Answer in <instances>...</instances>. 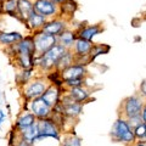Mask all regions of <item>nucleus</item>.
Returning <instances> with one entry per match:
<instances>
[{"mask_svg":"<svg viewBox=\"0 0 146 146\" xmlns=\"http://www.w3.org/2000/svg\"><path fill=\"white\" fill-rule=\"evenodd\" d=\"M67 50L68 49H66L63 45L56 44L51 49H49L46 52L35 57V68H39L40 71L45 73H49L50 71L56 70L58 61L67 52Z\"/></svg>","mask_w":146,"mask_h":146,"instance_id":"obj_1","label":"nucleus"},{"mask_svg":"<svg viewBox=\"0 0 146 146\" xmlns=\"http://www.w3.org/2000/svg\"><path fill=\"white\" fill-rule=\"evenodd\" d=\"M110 136H111L112 141L122 143L125 146H133L136 141L133 128L129 125L128 121L123 117H118L116 122L113 123Z\"/></svg>","mask_w":146,"mask_h":146,"instance_id":"obj_2","label":"nucleus"},{"mask_svg":"<svg viewBox=\"0 0 146 146\" xmlns=\"http://www.w3.org/2000/svg\"><path fill=\"white\" fill-rule=\"evenodd\" d=\"M145 104V99L139 93L133 94L130 96H127L122 100L119 105V117H123L125 119H129L131 117L140 116L143 112V107Z\"/></svg>","mask_w":146,"mask_h":146,"instance_id":"obj_3","label":"nucleus"},{"mask_svg":"<svg viewBox=\"0 0 146 146\" xmlns=\"http://www.w3.org/2000/svg\"><path fill=\"white\" fill-rule=\"evenodd\" d=\"M36 124H38L39 134H38V136H36V139H35V143L42 141L43 139H48V138L55 139L56 141H61L62 129L51 117L43 118V119H38L36 121Z\"/></svg>","mask_w":146,"mask_h":146,"instance_id":"obj_4","label":"nucleus"},{"mask_svg":"<svg viewBox=\"0 0 146 146\" xmlns=\"http://www.w3.org/2000/svg\"><path fill=\"white\" fill-rule=\"evenodd\" d=\"M50 83L46 78H34L31 79L26 85L22 86V96L27 101H31L36 98H42Z\"/></svg>","mask_w":146,"mask_h":146,"instance_id":"obj_5","label":"nucleus"},{"mask_svg":"<svg viewBox=\"0 0 146 146\" xmlns=\"http://www.w3.org/2000/svg\"><path fill=\"white\" fill-rule=\"evenodd\" d=\"M7 51H10L13 57L15 56H26V55H32L36 56L35 54V44H34V35L29 34L23 36L20 42L16 43L13 46L7 48Z\"/></svg>","mask_w":146,"mask_h":146,"instance_id":"obj_6","label":"nucleus"},{"mask_svg":"<svg viewBox=\"0 0 146 146\" xmlns=\"http://www.w3.org/2000/svg\"><path fill=\"white\" fill-rule=\"evenodd\" d=\"M34 35V44H35V54L36 56H40L44 52H46L49 49H51L56 44H58L57 36L48 34L43 31L35 32L33 33Z\"/></svg>","mask_w":146,"mask_h":146,"instance_id":"obj_7","label":"nucleus"},{"mask_svg":"<svg viewBox=\"0 0 146 146\" xmlns=\"http://www.w3.org/2000/svg\"><path fill=\"white\" fill-rule=\"evenodd\" d=\"M94 43L93 42H89V40H85V39H82L78 38L76 40L74 45L72 48V52L74 54V57H76V63H82V65H88L90 63L89 60V55L91 51V48H93Z\"/></svg>","mask_w":146,"mask_h":146,"instance_id":"obj_8","label":"nucleus"},{"mask_svg":"<svg viewBox=\"0 0 146 146\" xmlns=\"http://www.w3.org/2000/svg\"><path fill=\"white\" fill-rule=\"evenodd\" d=\"M34 11L45 18H54L60 16V6L52 3L51 0H33Z\"/></svg>","mask_w":146,"mask_h":146,"instance_id":"obj_9","label":"nucleus"},{"mask_svg":"<svg viewBox=\"0 0 146 146\" xmlns=\"http://www.w3.org/2000/svg\"><path fill=\"white\" fill-rule=\"evenodd\" d=\"M29 111L36 117V119L49 118L52 115V107L44 101L42 98H36L29 101Z\"/></svg>","mask_w":146,"mask_h":146,"instance_id":"obj_10","label":"nucleus"},{"mask_svg":"<svg viewBox=\"0 0 146 146\" xmlns=\"http://www.w3.org/2000/svg\"><path fill=\"white\" fill-rule=\"evenodd\" d=\"M88 71H86V66L82 65V63H73L70 67L65 68L61 71V76L63 82L72 80V79H85Z\"/></svg>","mask_w":146,"mask_h":146,"instance_id":"obj_11","label":"nucleus"},{"mask_svg":"<svg viewBox=\"0 0 146 146\" xmlns=\"http://www.w3.org/2000/svg\"><path fill=\"white\" fill-rule=\"evenodd\" d=\"M65 29H67V21L65 20V18L57 16V17H54V18L48 20L42 31L45 32V33H48V34L58 36Z\"/></svg>","mask_w":146,"mask_h":146,"instance_id":"obj_12","label":"nucleus"},{"mask_svg":"<svg viewBox=\"0 0 146 146\" xmlns=\"http://www.w3.org/2000/svg\"><path fill=\"white\" fill-rule=\"evenodd\" d=\"M62 90H66V88H58V86L54 85V84H50L48 86V89L45 90V93L43 94L42 99L46 102L50 107H55L57 106L58 102L61 100L62 96Z\"/></svg>","mask_w":146,"mask_h":146,"instance_id":"obj_13","label":"nucleus"},{"mask_svg":"<svg viewBox=\"0 0 146 146\" xmlns=\"http://www.w3.org/2000/svg\"><path fill=\"white\" fill-rule=\"evenodd\" d=\"M102 32H104V27L100 23H95V25L82 26L77 31V34H78V38L93 42V39L95 36L99 35L100 33H102Z\"/></svg>","mask_w":146,"mask_h":146,"instance_id":"obj_14","label":"nucleus"},{"mask_svg":"<svg viewBox=\"0 0 146 146\" xmlns=\"http://www.w3.org/2000/svg\"><path fill=\"white\" fill-rule=\"evenodd\" d=\"M46 21H48V18H45L44 16L39 15L38 12L33 11L32 15L26 20L25 25H26L28 31H31L32 33H35V32H39V31L43 29V27L45 23H46Z\"/></svg>","mask_w":146,"mask_h":146,"instance_id":"obj_15","label":"nucleus"},{"mask_svg":"<svg viewBox=\"0 0 146 146\" xmlns=\"http://www.w3.org/2000/svg\"><path fill=\"white\" fill-rule=\"evenodd\" d=\"M36 121H38V119H36V117L31 111H23L20 116L17 117L13 128H15L17 131H21V130L26 129V128L35 124Z\"/></svg>","mask_w":146,"mask_h":146,"instance_id":"obj_16","label":"nucleus"},{"mask_svg":"<svg viewBox=\"0 0 146 146\" xmlns=\"http://www.w3.org/2000/svg\"><path fill=\"white\" fill-rule=\"evenodd\" d=\"M66 93L77 102L85 104L91 96V91L88 89L85 85L78 86V88H72V89H66Z\"/></svg>","mask_w":146,"mask_h":146,"instance_id":"obj_17","label":"nucleus"},{"mask_svg":"<svg viewBox=\"0 0 146 146\" xmlns=\"http://www.w3.org/2000/svg\"><path fill=\"white\" fill-rule=\"evenodd\" d=\"M23 38L20 32H5L0 31V46L11 48Z\"/></svg>","mask_w":146,"mask_h":146,"instance_id":"obj_18","label":"nucleus"},{"mask_svg":"<svg viewBox=\"0 0 146 146\" xmlns=\"http://www.w3.org/2000/svg\"><path fill=\"white\" fill-rule=\"evenodd\" d=\"M78 39V34H77V31H72V29H65L62 33L57 36L58 44L63 45L66 49L72 50L73 45H74L76 40Z\"/></svg>","mask_w":146,"mask_h":146,"instance_id":"obj_19","label":"nucleus"},{"mask_svg":"<svg viewBox=\"0 0 146 146\" xmlns=\"http://www.w3.org/2000/svg\"><path fill=\"white\" fill-rule=\"evenodd\" d=\"M34 11L33 0H18V15H20L21 22H26L32 12Z\"/></svg>","mask_w":146,"mask_h":146,"instance_id":"obj_20","label":"nucleus"},{"mask_svg":"<svg viewBox=\"0 0 146 146\" xmlns=\"http://www.w3.org/2000/svg\"><path fill=\"white\" fill-rule=\"evenodd\" d=\"M1 9H3V13L15 17L16 20L21 22L20 15H18V0H5L1 4Z\"/></svg>","mask_w":146,"mask_h":146,"instance_id":"obj_21","label":"nucleus"},{"mask_svg":"<svg viewBox=\"0 0 146 146\" xmlns=\"http://www.w3.org/2000/svg\"><path fill=\"white\" fill-rule=\"evenodd\" d=\"M38 134H39V129H38V124H36V123L28 128H26L23 130L18 131V135H20L22 139L29 141V143L33 145L35 144V139H36V136H38Z\"/></svg>","mask_w":146,"mask_h":146,"instance_id":"obj_22","label":"nucleus"},{"mask_svg":"<svg viewBox=\"0 0 146 146\" xmlns=\"http://www.w3.org/2000/svg\"><path fill=\"white\" fill-rule=\"evenodd\" d=\"M78 9V4L76 0H65L60 5V17L72 16Z\"/></svg>","mask_w":146,"mask_h":146,"instance_id":"obj_23","label":"nucleus"},{"mask_svg":"<svg viewBox=\"0 0 146 146\" xmlns=\"http://www.w3.org/2000/svg\"><path fill=\"white\" fill-rule=\"evenodd\" d=\"M110 50H111V46H110V45H106V44H94L93 48H91L90 55H89L90 62L95 61L99 56H101V55L108 54Z\"/></svg>","mask_w":146,"mask_h":146,"instance_id":"obj_24","label":"nucleus"},{"mask_svg":"<svg viewBox=\"0 0 146 146\" xmlns=\"http://www.w3.org/2000/svg\"><path fill=\"white\" fill-rule=\"evenodd\" d=\"M35 68H28V70H21L20 73H17L16 77V83L18 86H23L26 85L31 79H33V72Z\"/></svg>","mask_w":146,"mask_h":146,"instance_id":"obj_25","label":"nucleus"},{"mask_svg":"<svg viewBox=\"0 0 146 146\" xmlns=\"http://www.w3.org/2000/svg\"><path fill=\"white\" fill-rule=\"evenodd\" d=\"M46 79L50 84H54L58 86V88H65V82L62 79L61 71H58V70L50 71L49 73H46Z\"/></svg>","mask_w":146,"mask_h":146,"instance_id":"obj_26","label":"nucleus"},{"mask_svg":"<svg viewBox=\"0 0 146 146\" xmlns=\"http://www.w3.org/2000/svg\"><path fill=\"white\" fill-rule=\"evenodd\" d=\"M74 61H76L74 54L72 52V50H67V52L63 55L62 58H61L60 61H58L56 70H58V71H63L65 68H67V67H70L71 65H73V63H74Z\"/></svg>","mask_w":146,"mask_h":146,"instance_id":"obj_27","label":"nucleus"},{"mask_svg":"<svg viewBox=\"0 0 146 146\" xmlns=\"http://www.w3.org/2000/svg\"><path fill=\"white\" fill-rule=\"evenodd\" d=\"M61 146H83V145H82V140L79 136H77L74 131H71V133L63 136V139H61Z\"/></svg>","mask_w":146,"mask_h":146,"instance_id":"obj_28","label":"nucleus"},{"mask_svg":"<svg viewBox=\"0 0 146 146\" xmlns=\"http://www.w3.org/2000/svg\"><path fill=\"white\" fill-rule=\"evenodd\" d=\"M134 135L136 141H146V123H141L134 128Z\"/></svg>","mask_w":146,"mask_h":146,"instance_id":"obj_29","label":"nucleus"},{"mask_svg":"<svg viewBox=\"0 0 146 146\" xmlns=\"http://www.w3.org/2000/svg\"><path fill=\"white\" fill-rule=\"evenodd\" d=\"M85 85V79H72L65 82V88L66 89H72V88H78V86Z\"/></svg>","mask_w":146,"mask_h":146,"instance_id":"obj_30","label":"nucleus"},{"mask_svg":"<svg viewBox=\"0 0 146 146\" xmlns=\"http://www.w3.org/2000/svg\"><path fill=\"white\" fill-rule=\"evenodd\" d=\"M18 138H20L18 131L15 129V128H12V130L10 131V134H9V146H15Z\"/></svg>","mask_w":146,"mask_h":146,"instance_id":"obj_31","label":"nucleus"},{"mask_svg":"<svg viewBox=\"0 0 146 146\" xmlns=\"http://www.w3.org/2000/svg\"><path fill=\"white\" fill-rule=\"evenodd\" d=\"M127 121H128L129 125L133 128V129L135 127H138L139 124H141V123H144V119H143V117H141V115L136 116V117H131V118H129V119H127Z\"/></svg>","mask_w":146,"mask_h":146,"instance_id":"obj_32","label":"nucleus"},{"mask_svg":"<svg viewBox=\"0 0 146 146\" xmlns=\"http://www.w3.org/2000/svg\"><path fill=\"white\" fill-rule=\"evenodd\" d=\"M138 93L146 100V78L141 80V83L139 84V91Z\"/></svg>","mask_w":146,"mask_h":146,"instance_id":"obj_33","label":"nucleus"},{"mask_svg":"<svg viewBox=\"0 0 146 146\" xmlns=\"http://www.w3.org/2000/svg\"><path fill=\"white\" fill-rule=\"evenodd\" d=\"M15 146H33V144H31L29 141H27V140H25V139H22L21 136H20V138H18V140L16 141Z\"/></svg>","mask_w":146,"mask_h":146,"instance_id":"obj_34","label":"nucleus"},{"mask_svg":"<svg viewBox=\"0 0 146 146\" xmlns=\"http://www.w3.org/2000/svg\"><path fill=\"white\" fill-rule=\"evenodd\" d=\"M5 118H6L5 112H4L3 110H0V127H1V124L4 123V121H5Z\"/></svg>","mask_w":146,"mask_h":146,"instance_id":"obj_35","label":"nucleus"},{"mask_svg":"<svg viewBox=\"0 0 146 146\" xmlns=\"http://www.w3.org/2000/svg\"><path fill=\"white\" fill-rule=\"evenodd\" d=\"M141 117H143L144 122L146 123V100H145V104H144V107H143V112H141Z\"/></svg>","mask_w":146,"mask_h":146,"instance_id":"obj_36","label":"nucleus"},{"mask_svg":"<svg viewBox=\"0 0 146 146\" xmlns=\"http://www.w3.org/2000/svg\"><path fill=\"white\" fill-rule=\"evenodd\" d=\"M133 146H146V141H135Z\"/></svg>","mask_w":146,"mask_h":146,"instance_id":"obj_37","label":"nucleus"},{"mask_svg":"<svg viewBox=\"0 0 146 146\" xmlns=\"http://www.w3.org/2000/svg\"><path fill=\"white\" fill-rule=\"evenodd\" d=\"M51 1H52V3H55V4H56V5L60 6L61 4H62L63 1H65V0H51Z\"/></svg>","mask_w":146,"mask_h":146,"instance_id":"obj_38","label":"nucleus"},{"mask_svg":"<svg viewBox=\"0 0 146 146\" xmlns=\"http://www.w3.org/2000/svg\"><path fill=\"white\" fill-rule=\"evenodd\" d=\"M4 1H5V0H0V4H3Z\"/></svg>","mask_w":146,"mask_h":146,"instance_id":"obj_39","label":"nucleus"}]
</instances>
